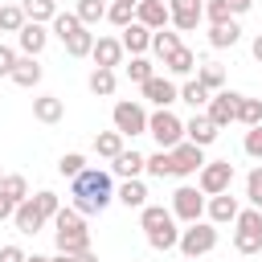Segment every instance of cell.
Masks as SVG:
<instances>
[{
	"label": "cell",
	"mask_w": 262,
	"mask_h": 262,
	"mask_svg": "<svg viewBox=\"0 0 262 262\" xmlns=\"http://www.w3.org/2000/svg\"><path fill=\"white\" fill-rule=\"evenodd\" d=\"M70 209H78L82 217H90V213H102L111 201H115V184H111V172H102V168H86L82 176H74L70 180Z\"/></svg>",
	"instance_id": "obj_1"
},
{
	"label": "cell",
	"mask_w": 262,
	"mask_h": 262,
	"mask_svg": "<svg viewBox=\"0 0 262 262\" xmlns=\"http://www.w3.org/2000/svg\"><path fill=\"white\" fill-rule=\"evenodd\" d=\"M53 242H57V254H70V258H78L82 250H90V229H86V221H82L78 209H70V205L57 209V217H53Z\"/></svg>",
	"instance_id": "obj_2"
},
{
	"label": "cell",
	"mask_w": 262,
	"mask_h": 262,
	"mask_svg": "<svg viewBox=\"0 0 262 262\" xmlns=\"http://www.w3.org/2000/svg\"><path fill=\"white\" fill-rule=\"evenodd\" d=\"M176 250L184 254V258H201V254H213L217 250V225L213 221H192V225H184L180 229V242H176Z\"/></svg>",
	"instance_id": "obj_3"
},
{
	"label": "cell",
	"mask_w": 262,
	"mask_h": 262,
	"mask_svg": "<svg viewBox=\"0 0 262 262\" xmlns=\"http://www.w3.org/2000/svg\"><path fill=\"white\" fill-rule=\"evenodd\" d=\"M233 250L237 254H258L262 250V209H242L233 221Z\"/></svg>",
	"instance_id": "obj_4"
},
{
	"label": "cell",
	"mask_w": 262,
	"mask_h": 262,
	"mask_svg": "<svg viewBox=\"0 0 262 262\" xmlns=\"http://www.w3.org/2000/svg\"><path fill=\"white\" fill-rule=\"evenodd\" d=\"M111 119H115V131H119L123 139L147 135V111H143V102H135V98H123V102H115Z\"/></svg>",
	"instance_id": "obj_5"
},
{
	"label": "cell",
	"mask_w": 262,
	"mask_h": 262,
	"mask_svg": "<svg viewBox=\"0 0 262 262\" xmlns=\"http://www.w3.org/2000/svg\"><path fill=\"white\" fill-rule=\"evenodd\" d=\"M147 135L160 143V151H172V147L184 139V123H180L172 111H151V115H147Z\"/></svg>",
	"instance_id": "obj_6"
},
{
	"label": "cell",
	"mask_w": 262,
	"mask_h": 262,
	"mask_svg": "<svg viewBox=\"0 0 262 262\" xmlns=\"http://www.w3.org/2000/svg\"><path fill=\"white\" fill-rule=\"evenodd\" d=\"M233 184V164L229 160H205V168L196 172V188L205 196H217V192H229Z\"/></svg>",
	"instance_id": "obj_7"
},
{
	"label": "cell",
	"mask_w": 262,
	"mask_h": 262,
	"mask_svg": "<svg viewBox=\"0 0 262 262\" xmlns=\"http://www.w3.org/2000/svg\"><path fill=\"white\" fill-rule=\"evenodd\" d=\"M172 217L184 221V225L201 221V217H205V192H201L196 184H180V188L172 192Z\"/></svg>",
	"instance_id": "obj_8"
},
{
	"label": "cell",
	"mask_w": 262,
	"mask_h": 262,
	"mask_svg": "<svg viewBox=\"0 0 262 262\" xmlns=\"http://www.w3.org/2000/svg\"><path fill=\"white\" fill-rule=\"evenodd\" d=\"M237 102H242V94H237V90H217V94L209 98L205 115L213 119V127H217V131H221V127H229V123H237Z\"/></svg>",
	"instance_id": "obj_9"
},
{
	"label": "cell",
	"mask_w": 262,
	"mask_h": 262,
	"mask_svg": "<svg viewBox=\"0 0 262 262\" xmlns=\"http://www.w3.org/2000/svg\"><path fill=\"white\" fill-rule=\"evenodd\" d=\"M168 156H172V176H196L205 168V147H196L188 139H180Z\"/></svg>",
	"instance_id": "obj_10"
},
{
	"label": "cell",
	"mask_w": 262,
	"mask_h": 262,
	"mask_svg": "<svg viewBox=\"0 0 262 262\" xmlns=\"http://www.w3.org/2000/svg\"><path fill=\"white\" fill-rule=\"evenodd\" d=\"M139 90H143V98H147L156 111H168L172 102H180V86H176L172 78H160V74H151Z\"/></svg>",
	"instance_id": "obj_11"
},
{
	"label": "cell",
	"mask_w": 262,
	"mask_h": 262,
	"mask_svg": "<svg viewBox=\"0 0 262 262\" xmlns=\"http://www.w3.org/2000/svg\"><path fill=\"white\" fill-rule=\"evenodd\" d=\"M164 4H168V25H172L176 33H192V29L205 20V12H201L196 0H164Z\"/></svg>",
	"instance_id": "obj_12"
},
{
	"label": "cell",
	"mask_w": 262,
	"mask_h": 262,
	"mask_svg": "<svg viewBox=\"0 0 262 262\" xmlns=\"http://www.w3.org/2000/svg\"><path fill=\"white\" fill-rule=\"evenodd\" d=\"M205 213H209V221H213V225H229V221H237L242 205H237V196H233V192H217V196H209V201H205Z\"/></svg>",
	"instance_id": "obj_13"
},
{
	"label": "cell",
	"mask_w": 262,
	"mask_h": 262,
	"mask_svg": "<svg viewBox=\"0 0 262 262\" xmlns=\"http://www.w3.org/2000/svg\"><path fill=\"white\" fill-rule=\"evenodd\" d=\"M90 57H94L98 70H115V66H123V41L119 37H94Z\"/></svg>",
	"instance_id": "obj_14"
},
{
	"label": "cell",
	"mask_w": 262,
	"mask_h": 262,
	"mask_svg": "<svg viewBox=\"0 0 262 262\" xmlns=\"http://www.w3.org/2000/svg\"><path fill=\"white\" fill-rule=\"evenodd\" d=\"M45 45H49V29H45V25H33V20H25V29L16 33V49H20L25 57H37Z\"/></svg>",
	"instance_id": "obj_15"
},
{
	"label": "cell",
	"mask_w": 262,
	"mask_h": 262,
	"mask_svg": "<svg viewBox=\"0 0 262 262\" xmlns=\"http://www.w3.org/2000/svg\"><path fill=\"white\" fill-rule=\"evenodd\" d=\"M135 20L143 29H151V33H160V29H168V4L164 0H139L135 4Z\"/></svg>",
	"instance_id": "obj_16"
},
{
	"label": "cell",
	"mask_w": 262,
	"mask_h": 262,
	"mask_svg": "<svg viewBox=\"0 0 262 262\" xmlns=\"http://www.w3.org/2000/svg\"><path fill=\"white\" fill-rule=\"evenodd\" d=\"M143 168H147V156H139L135 147H131V151L123 147V151L111 160V172H115V176H123V180H139V176H143Z\"/></svg>",
	"instance_id": "obj_17"
},
{
	"label": "cell",
	"mask_w": 262,
	"mask_h": 262,
	"mask_svg": "<svg viewBox=\"0 0 262 262\" xmlns=\"http://www.w3.org/2000/svg\"><path fill=\"white\" fill-rule=\"evenodd\" d=\"M12 225H16V233H25V237H33V233H41V225H45V217H41V209L33 205V196L16 205V213H12Z\"/></svg>",
	"instance_id": "obj_18"
},
{
	"label": "cell",
	"mask_w": 262,
	"mask_h": 262,
	"mask_svg": "<svg viewBox=\"0 0 262 262\" xmlns=\"http://www.w3.org/2000/svg\"><path fill=\"white\" fill-rule=\"evenodd\" d=\"M123 53H131V57H143L147 49H151V29H143L139 20H131L127 29H123Z\"/></svg>",
	"instance_id": "obj_19"
},
{
	"label": "cell",
	"mask_w": 262,
	"mask_h": 262,
	"mask_svg": "<svg viewBox=\"0 0 262 262\" xmlns=\"http://www.w3.org/2000/svg\"><path fill=\"white\" fill-rule=\"evenodd\" d=\"M61 115H66V102H61L57 94H37V98H33V119H37V123L53 127V123H61Z\"/></svg>",
	"instance_id": "obj_20"
},
{
	"label": "cell",
	"mask_w": 262,
	"mask_h": 262,
	"mask_svg": "<svg viewBox=\"0 0 262 262\" xmlns=\"http://www.w3.org/2000/svg\"><path fill=\"white\" fill-rule=\"evenodd\" d=\"M184 139H188V143H196V147H209V143L217 139V127H213V119L196 111V115L184 123Z\"/></svg>",
	"instance_id": "obj_21"
},
{
	"label": "cell",
	"mask_w": 262,
	"mask_h": 262,
	"mask_svg": "<svg viewBox=\"0 0 262 262\" xmlns=\"http://www.w3.org/2000/svg\"><path fill=\"white\" fill-rule=\"evenodd\" d=\"M139 225H143V233L176 229V217H172V209H164V205H143V209H139Z\"/></svg>",
	"instance_id": "obj_22"
},
{
	"label": "cell",
	"mask_w": 262,
	"mask_h": 262,
	"mask_svg": "<svg viewBox=\"0 0 262 262\" xmlns=\"http://www.w3.org/2000/svg\"><path fill=\"white\" fill-rule=\"evenodd\" d=\"M41 74H45V70H41V61H37V57H25V53H20L8 78H12L16 86H25V90H33V86L41 82Z\"/></svg>",
	"instance_id": "obj_23"
},
{
	"label": "cell",
	"mask_w": 262,
	"mask_h": 262,
	"mask_svg": "<svg viewBox=\"0 0 262 262\" xmlns=\"http://www.w3.org/2000/svg\"><path fill=\"white\" fill-rule=\"evenodd\" d=\"M237 41H242V25H237V20L209 25V45H213V49H233Z\"/></svg>",
	"instance_id": "obj_24"
},
{
	"label": "cell",
	"mask_w": 262,
	"mask_h": 262,
	"mask_svg": "<svg viewBox=\"0 0 262 262\" xmlns=\"http://www.w3.org/2000/svg\"><path fill=\"white\" fill-rule=\"evenodd\" d=\"M115 201H123L127 209H143L147 205V184L143 180H123L119 192H115Z\"/></svg>",
	"instance_id": "obj_25"
},
{
	"label": "cell",
	"mask_w": 262,
	"mask_h": 262,
	"mask_svg": "<svg viewBox=\"0 0 262 262\" xmlns=\"http://www.w3.org/2000/svg\"><path fill=\"white\" fill-rule=\"evenodd\" d=\"M20 8H25V20L33 25H49L57 16V0H20Z\"/></svg>",
	"instance_id": "obj_26"
},
{
	"label": "cell",
	"mask_w": 262,
	"mask_h": 262,
	"mask_svg": "<svg viewBox=\"0 0 262 262\" xmlns=\"http://www.w3.org/2000/svg\"><path fill=\"white\" fill-rule=\"evenodd\" d=\"M61 45H66V53H70V57H90V49H94V33L82 25V29H74Z\"/></svg>",
	"instance_id": "obj_27"
},
{
	"label": "cell",
	"mask_w": 262,
	"mask_h": 262,
	"mask_svg": "<svg viewBox=\"0 0 262 262\" xmlns=\"http://www.w3.org/2000/svg\"><path fill=\"white\" fill-rule=\"evenodd\" d=\"M176 49H180V33H172V29H160V33H151V53H156L160 61H168Z\"/></svg>",
	"instance_id": "obj_28"
},
{
	"label": "cell",
	"mask_w": 262,
	"mask_h": 262,
	"mask_svg": "<svg viewBox=\"0 0 262 262\" xmlns=\"http://www.w3.org/2000/svg\"><path fill=\"white\" fill-rule=\"evenodd\" d=\"M196 82H201L209 94H217V90H225V70H221L217 61H205V66H196Z\"/></svg>",
	"instance_id": "obj_29"
},
{
	"label": "cell",
	"mask_w": 262,
	"mask_h": 262,
	"mask_svg": "<svg viewBox=\"0 0 262 262\" xmlns=\"http://www.w3.org/2000/svg\"><path fill=\"white\" fill-rule=\"evenodd\" d=\"M115 82H119V78H115V70H98V66H94V70H90V78H86L90 94H98V98H111V94H115Z\"/></svg>",
	"instance_id": "obj_30"
},
{
	"label": "cell",
	"mask_w": 262,
	"mask_h": 262,
	"mask_svg": "<svg viewBox=\"0 0 262 262\" xmlns=\"http://www.w3.org/2000/svg\"><path fill=\"white\" fill-rule=\"evenodd\" d=\"M0 196H8L12 205H20V201H29V180H25L20 172H8V176L0 180Z\"/></svg>",
	"instance_id": "obj_31"
},
{
	"label": "cell",
	"mask_w": 262,
	"mask_h": 262,
	"mask_svg": "<svg viewBox=\"0 0 262 262\" xmlns=\"http://www.w3.org/2000/svg\"><path fill=\"white\" fill-rule=\"evenodd\" d=\"M164 66H168V74H176V78H188V74L196 70V53L180 45V49H176V53H172V57H168Z\"/></svg>",
	"instance_id": "obj_32"
},
{
	"label": "cell",
	"mask_w": 262,
	"mask_h": 262,
	"mask_svg": "<svg viewBox=\"0 0 262 262\" xmlns=\"http://www.w3.org/2000/svg\"><path fill=\"white\" fill-rule=\"evenodd\" d=\"M74 16L90 29V25H98V20H106V0H78V8H74Z\"/></svg>",
	"instance_id": "obj_33"
},
{
	"label": "cell",
	"mask_w": 262,
	"mask_h": 262,
	"mask_svg": "<svg viewBox=\"0 0 262 262\" xmlns=\"http://www.w3.org/2000/svg\"><path fill=\"white\" fill-rule=\"evenodd\" d=\"M94 151H98L102 160H115V156L123 151V135H119V131H98V135H94Z\"/></svg>",
	"instance_id": "obj_34"
},
{
	"label": "cell",
	"mask_w": 262,
	"mask_h": 262,
	"mask_svg": "<svg viewBox=\"0 0 262 262\" xmlns=\"http://www.w3.org/2000/svg\"><path fill=\"white\" fill-rule=\"evenodd\" d=\"M209 98H213V94H209L196 78H188V82L180 86V102H188V106H196V111H201V106H209Z\"/></svg>",
	"instance_id": "obj_35"
},
{
	"label": "cell",
	"mask_w": 262,
	"mask_h": 262,
	"mask_svg": "<svg viewBox=\"0 0 262 262\" xmlns=\"http://www.w3.org/2000/svg\"><path fill=\"white\" fill-rule=\"evenodd\" d=\"M237 123L258 127V123H262V98H246V94H242V102H237Z\"/></svg>",
	"instance_id": "obj_36"
},
{
	"label": "cell",
	"mask_w": 262,
	"mask_h": 262,
	"mask_svg": "<svg viewBox=\"0 0 262 262\" xmlns=\"http://www.w3.org/2000/svg\"><path fill=\"white\" fill-rule=\"evenodd\" d=\"M25 29V8L20 4H4L0 8V33H20Z\"/></svg>",
	"instance_id": "obj_37"
},
{
	"label": "cell",
	"mask_w": 262,
	"mask_h": 262,
	"mask_svg": "<svg viewBox=\"0 0 262 262\" xmlns=\"http://www.w3.org/2000/svg\"><path fill=\"white\" fill-rule=\"evenodd\" d=\"M106 20H111L115 29H127V25L135 20V4H119V0H111V4H106Z\"/></svg>",
	"instance_id": "obj_38"
},
{
	"label": "cell",
	"mask_w": 262,
	"mask_h": 262,
	"mask_svg": "<svg viewBox=\"0 0 262 262\" xmlns=\"http://www.w3.org/2000/svg\"><path fill=\"white\" fill-rule=\"evenodd\" d=\"M57 172H61L66 180H74V176H82V172H86V156H82V151H66V156L57 160Z\"/></svg>",
	"instance_id": "obj_39"
},
{
	"label": "cell",
	"mask_w": 262,
	"mask_h": 262,
	"mask_svg": "<svg viewBox=\"0 0 262 262\" xmlns=\"http://www.w3.org/2000/svg\"><path fill=\"white\" fill-rule=\"evenodd\" d=\"M201 12H205V20H209V25H225V20H233L229 0H205V4H201Z\"/></svg>",
	"instance_id": "obj_40"
},
{
	"label": "cell",
	"mask_w": 262,
	"mask_h": 262,
	"mask_svg": "<svg viewBox=\"0 0 262 262\" xmlns=\"http://www.w3.org/2000/svg\"><path fill=\"white\" fill-rule=\"evenodd\" d=\"M147 176H156V180H164V176H172V156L168 151H151L147 156V168H143Z\"/></svg>",
	"instance_id": "obj_41"
},
{
	"label": "cell",
	"mask_w": 262,
	"mask_h": 262,
	"mask_svg": "<svg viewBox=\"0 0 262 262\" xmlns=\"http://www.w3.org/2000/svg\"><path fill=\"white\" fill-rule=\"evenodd\" d=\"M33 205L41 209V217H45V221H53V217H57V209H61V201H57V192H49V188H41V192L33 196Z\"/></svg>",
	"instance_id": "obj_42"
},
{
	"label": "cell",
	"mask_w": 262,
	"mask_h": 262,
	"mask_svg": "<svg viewBox=\"0 0 262 262\" xmlns=\"http://www.w3.org/2000/svg\"><path fill=\"white\" fill-rule=\"evenodd\" d=\"M151 74H156V66H151L147 57H131V61H127V78H131V82H139V86H143Z\"/></svg>",
	"instance_id": "obj_43"
},
{
	"label": "cell",
	"mask_w": 262,
	"mask_h": 262,
	"mask_svg": "<svg viewBox=\"0 0 262 262\" xmlns=\"http://www.w3.org/2000/svg\"><path fill=\"white\" fill-rule=\"evenodd\" d=\"M176 242H180V229H156V233H147L151 250H176Z\"/></svg>",
	"instance_id": "obj_44"
},
{
	"label": "cell",
	"mask_w": 262,
	"mask_h": 262,
	"mask_svg": "<svg viewBox=\"0 0 262 262\" xmlns=\"http://www.w3.org/2000/svg\"><path fill=\"white\" fill-rule=\"evenodd\" d=\"M246 196H250L254 209H262V164L250 168V176H246Z\"/></svg>",
	"instance_id": "obj_45"
},
{
	"label": "cell",
	"mask_w": 262,
	"mask_h": 262,
	"mask_svg": "<svg viewBox=\"0 0 262 262\" xmlns=\"http://www.w3.org/2000/svg\"><path fill=\"white\" fill-rule=\"evenodd\" d=\"M242 147H246V156H254V160H262V123L246 131V139H242Z\"/></svg>",
	"instance_id": "obj_46"
},
{
	"label": "cell",
	"mask_w": 262,
	"mask_h": 262,
	"mask_svg": "<svg viewBox=\"0 0 262 262\" xmlns=\"http://www.w3.org/2000/svg\"><path fill=\"white\" fill-rule=\"evenodd\" d=\"M16 57H20V53H16L12 45H0V78H8V74H12V66H16Z\"/></svg>",
	"instance_id": "obj_47"
},
{
	"label": "cell",
	"mask_w": 262,
	"mask_h": 262,
	"mask_svg": "<svg viewBox=\"0 0 262 262\" xmlns=\"http://www.w3.org/2000/svg\"><path fill=\"white\" fill-rule=\"evenodd\" d=\"M29 254L20 250V246H0V262H25Z\"/></svg>",
	"instance_id": "obj_48"
},
{
	"label": "cell",
	"mask_w": 262,
	"mask_h": 262,
	"mask_svg": "<svg viewBox=\"0 0 262 262\" xmlns=\"http://www.w3.org/2000/svg\"><path fill=\"white\" fill-rule=\"evenodd\" d=\"M254 8V0H229V12L233 16H242V12H250Z\"/></svg>",
	"instance_id": "obj_49"
},
{
	"label": "cell",
	"mask_w": 262,
	"mask_h": 262,
	"mask_svg": "<svg viewBox=\"0 0 262 262\" xmlns=\"http://www.w3.org/2000/svg\"><path fill=\"white\" fill-rule=\"evenodd\" d=\"M12 213H16V205H12V201H8V196H0V221H8V217H12Z\"/></svg>",
	"instance_id": "obj_50"
},
{
	"label": "cell",
	"mask_w": 262,
	"mask_h": 262,
	"mask_svg": "<svg viewBox=\"0 0 262 262\" xmlns=\"http://www.w3.org/2000/svg\"><path fill=\"white\" fill-rule=\"evenodd\" d=\"M74 262H98V254H94V250H82V254H78Z\"/></svg>",
	"instance_id": "obj_51"
},
{
	"label": "cell",
	"mask_w": 262,
	"mask_h": 262,
	"mask_svg": "<svg viewBox=\"0 0 262 262\" xmlns=\"http://www.w3.org/2000/svg\"><path fill=\"white\" fill-rule=\"evenodd\" d=\"M250 49H254V57H258V61H262V33H258V37H254V45H250Z\"/></svg>",
	"instance_id": "obj_52"
},
{
	"label": "cell",
	"mask_w": 262,
	"mask_h": 262,
	"mask_svg": "<svg viewBox=\"0 0 262 262\" xmlns=\"http://www.w3.org/2000/svg\"><path fill=\"white\" fill-rule=\"evenodd\" d=\"M49 262H74V258H70V254H57V258H49Z\"/></svg>",
	"instance_id": "obj_53"
},
{
	"label": "cell",
	"mask_w": 262,
	"mask_h": 262,
	"mask_svg": "<svg viewBox=\"0 0 262 262\" xmlns=\"http://www.w3.org/2000/svg\"><path fill=\"white\" fill-rule=\"evenodd\" d=\"M25 262H49V258H41V254H29V258H25Z\"/></svg>",
	"instance_id": "obj_54"
},
{
	"label": "cell",
	"mask_w": 262,
	"mask_h": 262,
	"mask_svg": "<svg viewBox=\"0 0 262 262\" xmlns=\"http://www.w3.org/2000/svg\"><path fill=\"white\" fill-rule=\"evenodd\" d=\"M119 4H139V0H119Z\"/></svg>",
	"instance_id": "obj_55"
},
{
	"label": "cell",
	"mask_w": 262,
	"mask_h": 262,
	"mask_svg": "<svg viewBox=\"0 0 262 262\" xmlns=\"http://www.w3.org/2000/svg\"><path fill=\"white\" fill-rule=\"evenodd\" d=\"M0 180H4V172H0Z\"/></svg>",
	"instance_id": "obj_56"
},
{
	"label": "cell",
	"mask_w": 262,
	"mask_h": 262,
	"mask_svg": "<svg viewBox=\"0 0 262 262\" xmlns=\"http://www.w3.org/2000/svg\"><path fill=\"white\" fill-rule=\"evenodd\" d=\"M196 4H205V0H196Z\"/></svg>",
	"instance_id": "obj_57"
}]
</instances>
